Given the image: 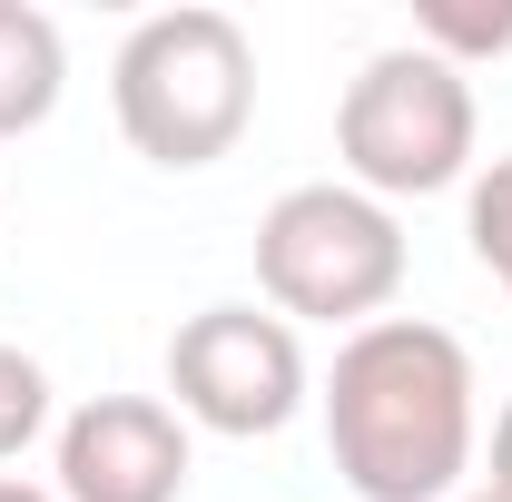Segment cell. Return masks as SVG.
<instances>
[{
    "label": "cell",
    "instance_id": "cell-9",
    "mask_svg": "<svg viewBox=\"0 0 512 502\" xmlns=\"http://www.w3.org/2000/svg\"><path fill=\"white\" fill-rule=\"evenodd\" d=\"M40 434H50V365L0 345V463H20Z\"/></svg>",
    "mask_w": 512,
    "mask_h": 502
},
{
    "label": "cell",
    "instance_id": "cell-4",
    "mask_svg": "<svg viewBox=\"0 0 512 502\" xmlns=\"http://www.w3.org/2000/svg\"><path fill=\"white\" fill-rule=\"evenodd\" d=\"M473 79L434 50H375L335 99V158L365 197H444L473 178Z\"/></svg>",
    "mask_w": 512,
    "mask_h": 502
},
{
    "label": "cell",
    "instance_id": "cell-1",
    "mask_svg": "<svg viewBox=\"0 0 512 502\" xmlns=\"http://www.w3.org/2000/svg\"><path fill=\"white\" fill-rule=\"evenodd\" d=\"M473 355L463 335L424 325V315H375L335 345L325 375V453L355 502H453L483 443V404H473Z\"/></svg>",
    "mask_w": 512,
    "mask_h": 502
},
{
    "label": "cell",
    "instance_id": "cell-5",
    "mask_svg": "<svg viewBox=\"0 0 512 502\" xmlns=\"http://www.w3.org/2000/svg\"><path fill=\"white\" fill-rule=\"evenodd\" d=\"M168 394H178V424H207L227 443L286 434L306 414V345L266 306H197L168 335Z\"/></svg>",
    "mask_w": 512,
    "mask_h": 502
},
{
    "label": "cell",
    "instance_id": "cell-11",
    "mask_svg": "<svg viewBox=\"0 0 512 502\" xmlns=\"http://www.w3.org/2000/svg\"><path fill=\"white\" fill-rule=\"evenodd\" d=\"M483 493H503V502H512V404L493 414V483H483Z\"/></svg>",
    "mask_w": 512,
    "mask_h": 502
},
{
    "label": "cell",
    "instance_id": "cell-12",
    "mask_svg": "<svg viewBox=\"0 0 512 502\" xmlns=\"http://www.w3.org/2000/svg\"><path fill=\"white\" fill-rule=\"evenodd\" d=\"M0 502H60V493H40V483H10V473H0Z\"/></svg>",
    "mask_w": 512,
    "mask_h": 502
},
{
    "label": "cell",
    "instance_id": "cell-7",
    "mask_svg": "<svg viewBox=\"0 0 512 502\" xmlns=\"http://www.w3.org/2000/svg\"><path fill=\"white\" fill-rule=\"evenodd\" d=\"M60 89H69L60 20L30 10V0H0V138H30L60 109Z\"/></svg>",
    "mask_w": 512,
    "mask_h": 502
},
{
    "label": "cell",
    "instance_id": "cell-10",
    "mask_svg": "<svg viewBox=\"0 0 512 502\" xmlns=\"http://www.w3.org/2000/svg\"><path fill=\"white\" fill-rule=\"evenodd\" d=\"M463 237H473V256H483V276L512 296V148L473 178V197H463Z\"/></svg>",
    "mask_w": 512,
    "mask_h": 502
},
{
    "label": "cell",
    "instance_id": "cell-6",
    "mask_svg": "<svg viewBox=\"0 0 512 502\" xmlns=\"http://www.w3.org/2000/svg\"><path fill=\"white\" fill-rule=\"evenodd\" d=\"M188 463V424L158 394H89L60 424V502H178Z\"/></svg>",
    "mask_w": 512,
    "mask_h": 502
},
{
    "label": "cell",
    "instance_id": "cell-8",
    "mask_svg": "<svg viewBox=\"0 0 512 502\" xmlns=\"http://www.w3.org/2000/svg\"><path fill=\"white\" fill-rule=\"evenodd\" d=\"M414 50H434V60H503L512 50V0H493V10H473V0H424L414 10Z\"/></svg>",
    "mask_w": 512,
    "mask_h": 502
},
{
    "label": "cell",
    "instance_id": "cell-3",
    "mask_svg": "<svg viewBox=\"0 0 512 502\" xmlns=\"http://www.w3.org/2000/svg\"><path fill=\"white\" fill-rule=\"evenodd\" d=\"M256 286L266 306L306 315V325H375L394 296H404V227L394 207L345 178H316V188H286L266 217H256Z\"/></svg>",
    "mask_w": 512,
    "mask_h": 502
},
{
    "label": "cell",
    "instance_id": "cell-13",
    "mask_svg": "<svg viewBox=\"0 0 512 502\" xmlns=\"http://www.w3.org/2000/svg\"><path fill=\"white\" fill-rule=\"evenodd\" d=\"M453 502H503V493H453Z\"/></svg>",
    "mask_w": 512,
    "mask_h": 502
},
{
    "label": "cell",
    "instance_id": "cell-2",
    "mask_svg": "<svg viewBox=\"0 0 512 502\" xmlns=\"http://www.w3.org/2000/svg\"><path fill=\"white\" fill-rule=\"evenodd\" d=\"M109 109L148 168H217L256 119V40L207 0L148 10L109 60Z\"/></svg>",
    "mask_w": 512,
    "mask_h": 502
}]
</instances>
